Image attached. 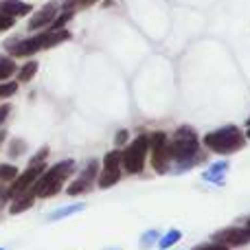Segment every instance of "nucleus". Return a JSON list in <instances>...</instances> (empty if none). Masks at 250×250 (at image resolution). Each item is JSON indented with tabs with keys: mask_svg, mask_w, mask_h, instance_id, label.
<instances>
[{
	"mask_svg": "<svg viewBox=\"0 0 250 250\" xmlns=\"http://www.w3.org/2000/svg\"><path fill=\"white\" fill-rule=\"evenodd\" d=\"M40 48H44V35H35V38L22 40V42L13 44V55L16 57H29V55H35Z\"/></svg>",
	"mask_w": 250,
	"mask_h": 250,
	"instance_id": "1a4fd4ad",
	"label": "nucleus"
},
{
	"mask_svg": "<svg viewBox=\"0 0 250 250\" xmlns=\"http://www.w3.org/2000/svg\"><path fill=\"white\" fill-rule=\"evenodd\" d=\"M86 208V204H70V207H64V208H57L55 213H51L48 215V220L51 222H57V220H64V217H68V215H75V213H79V211H83Z\"/></svg>",
	"mask_w": 250,
	"mask_h": 250,
	"instance_id": "f8f14e48",
	"label": "nucleus"
},
{
	"mask_svg": "<svg viewBox=\"0 0 250 250\" xmlns=\"http://www.w3.org/2000/svg\"><path fill=\"white\" fill-rule=\"evenodd\" d=\"M125 141H127V132H125V129H121V132L117 134V145H123Z\"/></svg>",
	"mask_w": 250,
	"mask_h": 250,
	"instance_id": "bb28decb",
	"label": "nucleus"
},
{
	"mask_svg": "<svg viewBox=\"0 0 250 250\" xmlns=\"http://www.w3.org/2000/svg\"><path fill=\"white\" fill-rule=\"evenodd\" d=\"M11 26H13V18H7L0 13V31H7V29H11Z\"/></svg>",
	"mask_w": 250,
	"mask_h": 250,
	"instance_id": "5701e85b",
	"label": "nucleus"
},
{
	"mask_svg": "<svg viewBox=\"0 0 250 250\" xmlns=\"http://www.w3.org/2000/svg\"><path fill=\"white\" fill-rule=\"evenodd\" d=\"M0 195H2V193H0Z\"/></svg>",
	"mask_w": 250,
	"mask_h": 250,
	"instance_id": "2f4dec72",
	"label": "nucleus"
},
{
	"mask_svg": "<svg viewBox=\"0 0 250 250\" xmlns=\"http://www.w3.org/2000/svg\"><path fill=\"white\" fill-rule=\"evenodd\" d=\"M33 200H35V195L31 193H24V195H20V198H16V202L11 204V213L16 215V213H22V211H26L29 207H33Z\"/></svg>",
	"mask_w": 250,
	"mask_h": 250,
	"instance_id": "4468645a",
	"label": "nucleus"
},
{
	"mask_svg": "<svg viewBox=\"0 0 250 250\" xmlns=\"http://www.w3.org/2000/svg\"><path fill=\"white\" fill-rule=\"evenodd\" d=\"M149 149H151V165L158 173L169 171V163H171V156H169V138L165 132H154L149 134Z\"/></svg>",
	"mask_w": 250,
	"mask_h": 250,
	"instance_id": "423d86ee",
	"label": "nucleus"
},
{
	"mask_svg": "<svg viewBox=\"0 0 250 250\" xmlns=\"http://www.w3.org/2000/svg\"><path fill=\"white\" fill-rule=\"evenodd\" d=\"M156 237H158V235H156V230H151V233H147V235H143V239H141V244H143V246H145V244H147V246H149V244L151 242H154V239Z\"/></svg>",
	"mask_w": 250,
	"mask_h": 250,
	"instance_id": "393cba45",
	"label": "nucleus"
},
{
	"mask_svg": "<svg viewBox=\"0 0 250 250\" xmlns=\"http://www.w3.org/2000/svg\"><path fill=\"white\" fill-rule=\"evenodd\" d=\"M204 145L211 151H215V154H233V151H239L246 145V136L239 132V127L226 125V127L208 132L204 136Z\"/></svg>",
	"mask_w": 250,
	"mask_h": 250,
	"instance_id": "7ed1b4c3",
	"label": "nucleus"
},
{
	"mask_svg": "<svg viewBox=\"0 0 250 250\" xmlns=\"http://www.w3.org/2000/svg\"><path fill=\"white\" fill-rule=\"evenodd\" d=\"M147 149H149V136L141 134L138 138H134L129 143V147L121 154V165L127 173H141L145 167V158H147Z\"/></svg>",
	"mask_w": 250,
	"mask_h": 250,
	"instance_id": "20e7f679",
	"label": "nucleus"
},
{
	"mask_svg": "<svg viewBox=\"0 0 250 250\" xmlns=\"http://www.w3.org/2000/svg\"><path fill=\"white\" fill-rule=\"evenodd\" d=\"M44 154H46V151H40V156L35 158V163H31L29 169H26V171L18 178L16 185H13L11 189H9V193H7L9 198L16 200V198H20V195L29 193L31 187L35 185V180H38V178L44 173Z\"/></svg>",
	"mask_w": 250,
	"mask_h": 250,
	"instance_id": "39448f33",
	"label": "nucleus"
},
{
	"mask_svg": "<svg viewBox=\"0 0 250 250\" xmlns=\"http://www.w3.org/2000/svg\"><path fill=\"white\" fill-rule=\"evenodd\" d=\"M70 18H73V11H68V13H62L60 18H55V22H53L51 24V31H60V26H64L66 22L70 20Z\"/></svg>",
	"mask_w": 250,
	"mask_h": 250,
	"instance_id": "412c9836",
	"label": "nucleus"
},
{
	"mask_svg": "<svg viewBox=\"0 0 250 250\" xmlns=\"http://www.w3.org/2000/svg\"><path fill=\"white\" fill-rule=\"evenodd\" d=\"M35 70H38V64H35V62H29L26 66H22V70H20V75H18V79H20V82H29V79L35 75Z\"/></svg>",
	"mask_w": 250,
	"mask_h": 250,
	"instance_id": "6ab92c4d",
	"label": "nucleus"
},
{
	"mask_svg": "<svg viewBox=\"0 0 250 250\" xmlns=\"http://www.w3.org/2000/svg\"><path fill=\"white\" fill-rule=\"evenodd\" d=\"M18 90L16 83H0V97H9Z\"/></svg>",
	"mask_w": 250,
	"mask_h": 250,
	"instance_id": "4be33fe9",
	"label": "nucleus"
},
{
	"mask_svg": "<svg viewBox=\"0 0 250 250\" xmlns=\"http://www.w3.org/2000/svg\"><path fill=\"white\" fill-rule=\"evenodd\" d=\"M92 187V182L90 180H86V178H82L79 176L77 180L73 182V185L68 187V195H77V193H83V191H88Z\"/></svg>",
	"mask_w": 250,
	"mask_h": 250,
	"instance_id": "f3484780",
	"label": "nucleus"
},
{
	"mask_svg": "<svg viewBox=\"0 0 250 250\" xmlns=\"http://www.w3.org/2000/svg\"><path fill=\"white\" fill-rule=\"evenodd\" d=\"M215 242L226 244V246H244L250 242V229H229L215 235Z\"/></svg>",
	"mask_w": 250,
	"mask_h": 250,
	"instance_id": "6e6552de",
	"label": "nucleus"
},
{
	"mask_svg": "<svg viewBox=\"0 0 250 250\" xmlns=\"http://www.w3.org/2000/svg\"><path fill=\"white\" fill-rule=\"evenodd\" d=\"M121 178V151H110L104 160V171L99 176V187L108 189V187L117 185Z\"/></svg>",
	"mask_w": 250,
	"mask_h": 250,
	"instance_id": "0eeeda50",
	"label": "nucleus"
},
{
	"mask_svg": "<svg viewBox=\"0 0 250 250\" xmlns=\"http://www.w3.org/2000/svg\"><path fill=\"white\" fill-rule=\"evenodd\" d=\"M248 229H250V220H248Z\"/></svg>",
	"mask_w": 250,
	"mask_h": 250,
	"instance_id": "c756f323",
	"label": "nucleus"
},
{
	"mask_svg": "<svg viewBox=\"0 0 250 250\" xmlns=\"http://www.w3.org/2000/svg\"><path fill=\"white\" fill-rule=\"evenodd\" d=\"M198 149H200V141H198V134L193 132L191 127H180L173 136V141L169 143V156H171L173 163H178V171L180 169H189L191 165L195 163L198 158Z\"/></svg>",
	"mask_w": 250,
	"mask_h": 250,
	"instance_id": "f257e3e1",
	"label": "nucleus"
},
{
	"mask_svg": "<svg viewBox=\"0 0 250 250\" xmlns=\"http://www.w3.org/2000/svg\"><path fill=\"white\" fill-rule=\"evenodd\" d=\"M9 112H11V105H0V125H2L4 121H7V117H9Z\"/></svg>",
	"mask_w": 250,
	"mask_h": 250,
	"instance_id": "b1692460",
	"label": "nucleus"
},
{
	"mask_svg": "<svg viewBox=\"0 0 250 250\" xmlns=\"http://www.w3.org/2000/svg\"><path fill=\"white\" fill-rule=\"evenodd\" d=\"M0 250H2V248H0Z\"/></svg>",
	"mask_w": 250,
	"mask_h": 250,
	"instance_id": "7c9ffc66",
	"label": "nucleus"
},
{
	"mask_svg": "<svg viewBox=\"0 0 250 250\" xmlns=\"http://www.w3.org/2000/svg\"><path fill=\"white\" fill-rule=\"evenodd\" d=\"M180 230H169L167 235H165V237H160V242H158V246L163 248V250H167V248H171L173 244H178L180 242Z\"/></svg>",
	"mask_w": 250,
	"mask_h": 250,
	"instance_id": "a211bd4d",
	"label": "nucleus"
},
{
	"mask_svg": "<svg viewBox=\"0 0 250 250\" xmlns=\"http://www.w3.org/2000/svg\"><path fill=\"white\" fill-rule=\"evenodd\" d=\"M246 138H250V119H248V132H246Z\"/></svg>",
	"mask_w": 250,
	"mask_h": 250,
	"instance_id": "cd10ccee",
	"label": "nucleus"
},
{
	"mask_svg": "<svg viewBox=\"0 0 250 250\" xmlns=\"http://www.w3.org/2000/svg\"><path fill=\"white\" fill-rule=\"evenodd\" d=\"M31 11V4L22 2V0H0V13L7 18L26 16Z\"/></svg>",
	"mask_w": 250,
	"mask_h": 250,
	"instance_id": "9d476101",
	"label": "nucleus"
},
{
	"mask_svg": "<svg viewBox=\"0 0 250 250\" xmlns=\"http://www.w3.org/2000/svg\"><path fill=\"white\" fill-rule=\"evenodd\" d=\"M68 2H70V4H73V2H79V0H68Z\"/></svg>",
	"mask_w": 250,
	"mask_h": 250,
	"instance_id": "c85d7f7f",
	"label": "nucleus"
},
{
	"mask_svg": "<svg viewBox=\"0 0 250 250\" xmlns=\"http://www.w3.org/2000/svg\"><path fill=\"white\" fill-rule=\"evenodd\" d=\"M75 160H62V163L53 165L51 169H44V173L35 180V185L31 187V193L38 198H51L62 189L64 180L73 173Z\"/></svg>",
	"mask_w": 250,
	"mask_h": 250,
	"instance_id": "f03ea898",
	"label": "nucleus"
},
{
	"mask_svg": "<svg viewBox=\"0 0 250 250\" xmlns=\"http://www.w3.org/2000/svg\"><path fill=\"white\" fill-rule=\"evenodd\" d=\"M226 169H229V165H226V163L213 165L211 171L204 173V180H208V182H217V180H222V178H224V171H226Z\"/></svg>",
	"mask_w": 250,
	"mask_h": 250,
	"instance_id": "2eb2a0df",
	"label": "nucleus"
},
{
	"mask_svg": "<svg viewBox=\"0 0 250 250\" xmlns=\"http://www.w3.org/2000/svg\"><path fill=\"white\" fill-rule=\"evenodd\" d=\"M26 149V147H24V143H22V141H18V145H13L11 147V149H9V154H22V151H24Z\"/></svg>",
	"mask_w": 250,
	"mask_h": 250,
	"instance_id": "a878e982",
	"label": "nucleus"
},
{
	"mask_svg": "<svg viewBox=\"0 0 250 250\" xmlns=\"http://www.w3.org/2000/svg\"><path fill=\"white\" fill-rule=\"evenodd\" d=\"M68 38H70L68 31H51V33H44V48L57 46V44L66 42Z\"/></svg>",
	"mask_w": 250,
	"mask_h": 250,
	"instance_id": "ddd939ff",
	"label": "nucleus"
},
{
	"mask_svg": "<svg viewBox=\"0 0 250 250\" xmlns=\"http://www.w3.org/2000/svg\"><path fill=\"white\" fill-rule=\"evenodd\" d=\"M0 178L2 180H13V178H18V169L13 165H0Z\"/></svg>",
	"mask_w": 250,
	"mask_h": 250,
	"instance_id": "aec40b11",
	"label": "nucleus"
},
{
	"mask_svg": "<svg viewBox=\"0 0 250 250\" xmlns=\"http://www.w3.org/2000/svg\"><path fill=\"white\" fill-rule=\"evenodd\" d=\"M13 73H16V62L0 55V82H2V79H9Z\"/></svg>",
	"mask_w": 250,
	"mask_h": 250,
	"instance_id": "dca6fc26",
	"label": "nucleus"
},
{
	"mask_svg": "<svg viewBox=\"0 0 250 250\" xmlns=\"http://www.w3.org/2000/svg\"><path fill=\"white\" fill-rule=\"evenodd\" d=\"M55 13H57V7L55 4H46L42 11H38L33 16V20L29 22V29L35 31V29H42V26L51 24V20H55Z\"/></svg>",
	"mask_w": 250,
	"mask_h": 250,
	"instance_id": "9b49d317",
	"label": "nucleus"
}]
</instances>
